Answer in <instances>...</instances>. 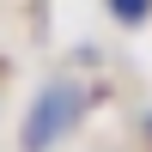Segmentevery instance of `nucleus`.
I'll list each match as a JSON object with an SVG mask.
<instances>
[{"instance_id":"f257e3e1","label":"nucleus","mask_w":152,"mask_h":152,"mask_svg":"<svg viewBox=\"0 0 152 152\" xmlns=\"http://www.w3.org/2000/svg\"><path fill=\"white\" fill-rule=\"evenodd\" d=\"M85 85L79 79H49L43 91L31 97V110H24V128H18V146L24 152H49V146H61L73 128H79V116H85Z\"/></svg>"},{"instance_id":"f03ea898","label":"nucleus","mask_w":152,"mask_h":152,"mask_svg":"<svg viewBox=\"0 0 152 152\" xmlns=\"http://www.w3.org/2000/svg\"><path fill=\"white\" fill-rule=\"evenodd\" d=\"M110 18L116 24H146L152 18V0H110Z\"/></svg>"}]
</instances>
